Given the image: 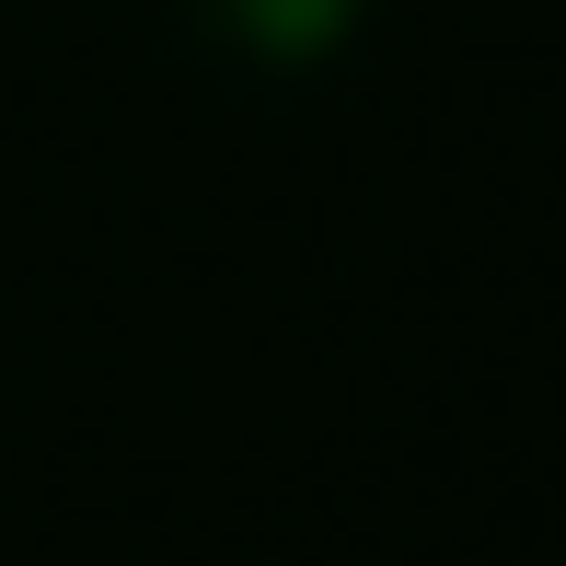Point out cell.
Instances as JSON below:
<instances>
[{
  "label": "cell",
  "instance_id": "1",
  "mask_svg": "<svg viewBox=\"0 0 566 566\" xmlns=\"http://www.w3.org/2000/svg\"><path fill=\"white\" fill-rule=\"evenodd\" d=\"M358 0H220V23L254 46V59H324V46L347 35Z\"/></svg>",
  "mask_w": 566,
  "mask_h": 566
}]
</instances>
